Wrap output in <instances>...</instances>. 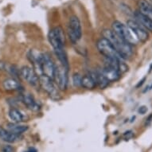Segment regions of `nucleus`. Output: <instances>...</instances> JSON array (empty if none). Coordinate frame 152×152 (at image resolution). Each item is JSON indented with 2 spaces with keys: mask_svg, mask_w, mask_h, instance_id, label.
<instances>
[{
  "mask_svg": "<svg viewBox=\"0 0 152 152\" xmlns=\"http://www.w3.org/2000/svg\"><path fill=\"white\" fill-rule=\"evenodd\" d=\"M23 102L27 107L28 109L31 110V111L37 112L38 110L40 109L39 104L36 102V100H34V98L32 95L29 94V93L23 95Z\"/></svg>",
  "mask_w": 152,
  "mask_h": 152,
  "instance_id": "nucleus-14",
  "label": "nucleus"
},
{
  "mask_svg": "<svg viewBox=\"0 0 152 152\" xmlns=\"http://www.w3.org/2000/svg\"><path fill=\"white\" fill-rule=\"evenodd\" d=\"M20 74L30 85L34 87L39 85V78L34 68L23 66L20 69Z\"/></svg>",
  "mask_w": 152,
  "mask_h": 152,
  "instance_id": "nucleus-10",
  "label": "nucleus"
},
{
  "mask_svg": "<svg viewBox=\"0 0 152 152\" xmlns=\"http://www.w3.org/2000/svg\"><path fill=\"white\" fill-rule=\"evenodd\" d=\"M3 88L7 91H18L22 88L20 83L15 78H8L3 81Z\"/></svg>",
  "mask_w": 152,
  "mask_h": 152,
  "instance_id": "nucleus-16",
  "label": "nucleus"
},
{
  "mask_svg": "<svg viewBox=\"0 0 152 152\" xmlns=\"http://www.w3.org/2000/svg\"><path fill=\"white\" fill-rule=\"evenodd\" d=\"M9 116H10V120L15 123H20L24 120V115L22 112L17 108H11L9 111Z\"/></svg>",
  "mask_w": 152,
  "mask_h": 152,
  "instance_id": "nucleus-18",
  "label": "nucleus"
},
{
  "mask_svg": "<svg viewBox=\"0 0 152 152\" xmlns=\"http://www.w3.org/2000/svg\"><path fill=\"white\" fill-rule=\"evenodd\" d=\"M38 78H39V85L50 96V98L55 100H59L61 98L58 86H56L55 85L53 80L43 74L39 75Z\"/></svg>",
  "mask_w": 152,
  "mask_h": 152,
  "instance_id": "nucleus-6",
  "label": "nucleus"
},
{
  "mask_svg": "<svg viewBox=\"0 0 152 152\" xmlns=\"http://www.w3.org/2000/svg\"><path fill=\"white\" fill-rule=\"evenodd\" d=\"M68 72H69V69L65 68L62 65L59 64L58 65H56L53 81L56 83L58 88L61 91L66 90L68 87V82H69Z\"/></svg>",
  "mask_w": 152,
  "mask_h": 152,
  "instance_id": "nucleus-8",
  "label": "nucleus"
},
{
  "mask_svg": "<svg viewBox=\"0 0 152 152\" xmlns=\"http://www.w3.org/2000/svg\"><path fill=\"white\" fill-rule=\"evenodd\" d=\"M7 128V131L16 135H22L23 132H26L28 130L27 126L17 124H11V123L8 124Z\"/></svg>",
  "mask_w": 152,
  "mask_h": 152,
  "instance_id": "nucleus-17",
  "label": "nucleus"
},
{
  "mask_svg": "<svg viewBox=\"0 0 152 152\" xmlns=\"http://www.w3.org/2000/svg\"><path fill=\"white\" fill-rule=\"evenodd\" d=\"M147 106H145V105H142V106H140V107H139V109H138V112L140 113V114H141V115H144V114H146L147 112Z\"/></svg>",
  "mask_w": 152,
  "mask_h": 152,
  "instance_id": "nucleus-22",
  "label": "nucleus"
},
{
  "mask_svg": "<svg viewBox=\"0 0 152 152\" xmlns=\"http://www.w3.org/2000/svg\"><path fill=\"white\" fill-rule=\"evenodd\" d=\"M152 122V114H151V115L148 116V117L146 119V123H145V125H149Z\"/></svg>",
  "mask_w": 152,
  "mask_h": 152,
  "instance_id": "nucleus-24",
  "label": "nucleus"
},
{
  "mask_svg": "<svg viewBox=\"0 0 152 152\" xmlns=\"http://www.w3.org/2000/svg\"><path fill=\"white\" fill-rule=\"evenodd\" d=\"M82 76L79 73H74L72 75V84L75 87H81Z\"/></svg>",
  "mask_w": 152,
  "mask_h": 152,
  "instance_id": "nucleus-20",
  "label": "nucleus"
},
{
  "mask_svg": "<svg viewBox=\"0 0 152 152\" xmlns=\"http://www.w3.org/2000/svg\"><path fill=\"white\" fill-rule=\"evenodd\" d=\"M68 34L70 41L73 44H77L80 40L82 36V29L80 19L77 16L69 18L68 24Z\"/></svg>",
  "mask_w": 152,
  "mask_h": 152,
  "instance_id": "nucleus-7",
  "label": "nucleus"
},
{
  "mask_svg": "<svg viewBox=\"0 0 152 152\" xmlns=\"http://www.w3.org/2000/svg\"><path fill=\"white\" fill-rule=\"evenodd\" d=\"M103 37L106 38L112 45L114 47L116 52L119 53L123 60H126L131 58L133 54V49L132 45L128 43L125 42L124 41L118 37L112 30L105 29L103 30Z\"/></svg>",
  "mask_w": 152,
  "mask_h": 152,
  "instance_id": "nucleus-1",
  "label": "nucleus"
},
{
  "mask_svg": "<svg viewBox=\"0 0 152 152\" xmlns=\"http://www.w3.org/2000/svg\"><path fill=\"white\" fill-rule=\"evenodd\" d=\"M3 152H15V148L10 145H4L2 149Z\"/></svg>",
  "mask_w": 152,
  "mask_h": 152,
  "instance_id": "nucleus-21",
  "label": "nucleus"
},
{
  "mask_svg": "<svg viewBox=\"0 0 152 152\" xmlns=\"http://www.w3.org/2000/svg\"><path fill=\"white\" fill-rule=\"evenodd\" d=\"M5 68H6L5 63H3V61H0V70L5 69Z\"/></svg>",
  "mask_w": 152,
  "mask_h": 152,
  "instance_id": "nucleus-26",
  "label": "nucleus"
},
{
  "mask_svg": "<svg viewBox=\"0 0 152 152\" xmlns=\"http://www.w3.org/2000/svg\"><path fill=\"white\" fill-rule=\"evenodd\" d=\"M0 139L7 142H15L21 140L20 135H16L12 132H9L7 130L0 128Z\"/></svg>",
  "mask_w": 152,
  "mask_h": 152,
  "instance_id": "nucleus-13",
  "label": "nucleus"
},
{
  "mask_svg": "<svg viewBox=\"0 0 152 152\" xmlns=\"http://www.w3.org/2000/svg\"><path fill=\"white\" fill-rule=\"evenodd\" d=\"M96 72H91L82 77L81 87L86 89H93L96 86Z\"/></svg>",
  "mask_w": 152,
  "mask_h": 152,
  "instance_id": "nucleus-12",
  "label": "nucleus"
},
{
  "mask_svg": "<svg viewBox=\"0 0 152 152\" xmlns=\"http://www.w3.org/2000/svg\"><path fill=\"white\" fill-rule=\"evenodd\" d=\"M135 16V20L138 23H140L142 27H144L147 30H149L150 32H152V20L146 15L140 12V10H136L134 13Z\"/></svg>",
  "mask_w": 152,
  "mask_h": 152,
  "instance_id": "nucleus-11",
  "label": "nucleus"
},
{
  "mask_svg": "<svg viewBox=\"0 0 152 152\" xmlns=\"http://www.w3.org/2000/svg\"><path fill=\"white\" fill-rule=\"evenodd\" d=\"M48 39L55 53L65 50V34L61 26H56L51 29L48 34Z\"/></svg>",
  "mask_w": 152,
  "mask_h": 152,
  "instance_id": "nucleus-3",
  "label": "nucleus"
},
{
  "mask_svg": "<svg viewBox=\"0 0 152 152\" xmlns=\"http://www.w3.org/2000/svg\"><path fill=\"white\" fill-rule=\"evenodd\" d=\"M112 31L125 42L128 43L131 45H137L139 42L138 39L129 27L120 21H115L112 23Z\"/></svg>",
  "mask_w": 152,
  "mask_h": 152,
  "instance_id": "nucleus-2",
  "label": "nucleus"
},
{
  "mask_svg": "<svg viewBox=\"0 0 152 152\" xmlns=\"http://www.w3.org/2000/svg\"><path fill=\"white\" fill-rule=\"evenodd\" d=\"M96 85L101 88V89H104L105 88L107 87L109 81L105 78V77L103 75L101 70L96 72Z\"/></svg>",
  "mask_w": 152,
  "mask_h": 152,
  "instance_id": "nucleus-19",
  "label": "nucleus"
},
{
  "mask_svg": "<svg viewBox=\"0 0 152 152\" xmlns=\"http://www.w3.org/2000/svg\"><path fill=\"white\" fill-rule=\"evenodd\" d=\"M55 69H56V65L50 54L47 53H41L40 68H39V72H37V76L43 74L53 80Z\"/></svg>",
  "mask_w": 152,
  "mask_h": 152,
  "instance_id": "nucleus-5",
  "label": "nucleus"
},
{
  "mask_svg": "<svg viewBox=\"0 0 152 152\" xmlns=\"http://www.w3.org/2000/svg\"><path fill=\"white\" fill-rule=\"evenodd\" d=\"M127 26L134 34L135 37L137 38L139 42H145L149 38V34L147 33V30L142 27L140 23H138L135 20L130 19L127 22Z\"/></svg>",
  "mask_w": 152,
  "mask_h": 152,
  "instance_id": "nucleus-9",
  "label": "nucleus"
},
{
  "mask_svg": "<svg viewBox=\"0 0 152 152\" xmlns=\"http://www.w3.org/2000/svg\"><path fill=\"white\" fill-rule=\"evenodd\" d=\"M146 78H147V77H145L142 78V80H140V82H139V83H138V84H137V85H136V88L141 87V86H142V85H143V83H144L145 80H146Z\"/></svg>",
  "mask_w": 152,
  "mask_h": 152,
  "instance_id": "nucleus-25",
  "label": "nucleus"
},
{
  "mask_svg": "<svg viewBox=\"0 0 152 152\" xmlns=\"http://www.w3.org/2000/svg\"><path fill=\"white\" fill-rule=\"evenodd\" d=\"M138 7L140 11L152 20V4L147 0H139Z\"/></svg>",
  "mask_w": 152,
  "mask_h": 152,
  "instance_id": "nucleus-15",
  "label": "nucleus"
},
{
  "mask_svg": "<svg viewBox=\"0 0 152 152\" xmlns=\"http://www.w3.org/2000/svg\"><path fill=\"white\" fill-rule=\"evenodd\" d=\"M133 135H134L133 132L132 131H128V132H126L124 134V139L126 140H129L130 139H132L133 137Z\"/></svg>",
  "mask_w": 152,
  "mask_h": 152,
  "instance_id": "nucleus-23",
  "label": "nucleus"
},
{
  "mask_svg": "<svg viewBox=\"0 0 152 152\" xmlns=\"http://www.w3.org/2000/svg\"><path fill=\"white\" fill-rule=\"evenodd\" d=\"M25 152H37V151L34 147H31V148H29L27 151H26Z\"/></svg>",
  "mask_w": 152,
  "mask_h": 152,
  "instance_id": "nucleus-27",
  "label": "nucleus"
},
{
  "mask_svg": "<svg viewBox=\"0 0 152 152\" xmlns=\"http://www.w3.org/2000/svg\"><path fill=\"white\" fill-rule=\"evenodd\" d=\"M96 47L99 52L106 59L113 61H124L119 55V53L116 52V50L112 46V44L104 37H101L100 40L98 41L96 43Z\"/></svg>",
  "mask_w": 152,
  "mask_h": 152,
  "instance_id": "nucleus-4",
  "label": "nucleus"
}]
</instances>
